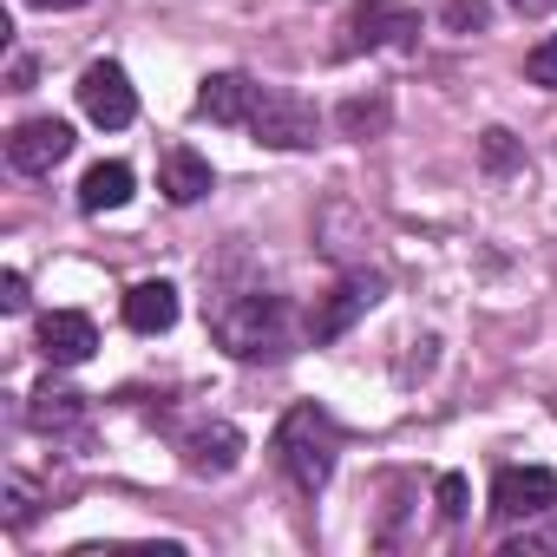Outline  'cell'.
<instances>
[{
  "mask_svg": "<svg viewBox=\"0 0 557 557\" xmlns=\"http://www.w3.org/2000/svg\"><path fill=\"white\" fill-rule=\"evenodd\" d=\"M210 335L230 361H283L296 348V309L269 289L210 302Z\"/></svg>",
  "mask_w": 557,
  "mask_h": 557,
  "instance_id": "cell-1",
  "label": "cell"
},
{
  "mask_svg": "<svg viewBox=\"0 0 557 557\" xmlns=\"http://www.w3.org/2000/svg\"><path fill=\"white\" fill-rule=\"evenodd\" d=\"M335 459H342V426L322 407H289L283 426H275V466H283V479L302 498H315L335 479Z\"/></svg>",
  "mask_w": 557,
  "mask_h": 557,
  "instance_id": "cell-2",
  "label": "cell"
},
{
  "mask_svg": "<svg viewBox=\"0 0 557 557\" xmlns=\"http://www.w3.org/2000/svg\"><path fill=\"white\" fill-rule=\"evenodd\" d=\"M381 47H420V14L400 8V0H355L335 53L355 60V53H381Z\"/></svg>",
  "mask_w": 557,
  "mask_h": 557,
  "instance_id": "cell-3",
  "label": "cell"
},
{
  "mask_svg": "<svg viewBox=\"0 0 557 557\" xmlns=\"http://www.w3.org/2000/svg\"><path fill=\"white\" fill-rule=\"evenodd\" d=\"M249 138L262 151H309L322 138V112L302 99V92H283V86H269L249 112Z\"/></svg>",
  "mask_w": 557,
  "mask_h": 557,
  "instance_id": "cell-4",
  "label": "cell"
},
{
  "mask_svg": "<svg viewBox=\"0 0 557 557\" xmlns=\"http://www.w3.org/2000/svg\"><path fill=\"white\" fill-rule=\"evenodd\" d=\"M557 511V472L550 466H505L492 479V518L498 524H531Z\"/></svg>",
  "mask_w": 557,
  "mask_h": 557,
  "instance_id": "cell-5",
  "label": "cell"
},
{
  "mask_svg": "<svg viewBox=\"0 0 557 557\" xmlns=\"http://www.w3.org/2000/svg\"><path fill=\"white\" fill-rule=\"evenodd\" d=\"M381 289H387V283H381L374 269H348L342 283H335V289L309 309V335H315V342H342V335H348V329H355L374 302H381Z\"/></svg>",
  "mask_w": 557,
  "mask_h": 557,
  "instance_id": "cell-6",
  "label": "cell"
},
{
  "mask_svg": "<svg viewBox=\"0 0 557 557\" xmlns=\"http://www.w3.org/2000/svg\"><path fill=\"white\" fill-rule=\"evenodd\" d=\"M79 106H86V119L106 125V132H125V125L138 119V92H132V79H125L119 60H92V66L79 73Z\"/></svg>",
  "mask_w": 557,
  "mask_h": 557,
  "instance_id": "cell-7",
  "label": "cell"
},
{
  "mask_svg": "<svg viewBox=\"0 0 557 557\" xmlns=\"http://www.w3.org/2000/svg\"><path fill=\"white\" fill-rule=\"evenodd\" d=\"M177 453H184V472H190V479H230L249 446H243V433H236L230 420H197V426L177 440Z\"/></svg>",
  "mask_w": 557,
  "mask_h": 557,
  "instance_id": "cell-8",
  "label": "cell"
},
{
  "mask_svg": "<svg viewBox=\"0 0 557 557\" xmlns=\"http://www.w3.org/2000/svg\"><path fill=\"white\" fill-rule=\"evenodd\" d=\"M73 158V125L66 119H27V125H14V138H8V164L21 171V177H47L53 164H66Z\"/></svg>",
  "mask_w": 557,
  "mask_h": 557,
  "instance_id": "cell-9",
  "label": "cell"
},
{
  "mask_svg": "<svg viewBox=\"0 0 557 557\" xmlns=\"http://www.w3.org/2000/svg\"><path fill=\"white\" fill-rule=\"evenodd\" d=\"M34 348L47 355V368H79V361H92L99 329H92V315H79V309H53V315H40Z\"/></svg>",
  "mask_w": 557,
  "mask_h": 557,
  "instance_id": "cell-10",
  "label": "cell"
},
{
  "mask_svg": "<svg viewBox=\"0 0 557 557\" xmlns=\"http://www.w3.org/2000/svg\"><path fill=\"white\" fill-rule=\"evenodd\" d=\"M256 99H262V86H256L249 73H210L203 92H197V112H203L210 125H249Z\"/></svg>",
  "mask_w": 557,
  "mask_h": 557,
  "instance_id": "cell-11",
  "label": "cell"
},
{
  "mask_svg": "<svg viewBox=\"0 0 557 557\" xmlns=\"http://www.w3.org/2000/svg\"><path fill=\"white\" fill-rule=\"evenodd\" d=\"M86 413H92L86 394L66 387V381H40V387L27 394V420H34V433H79Z\"/></svg>",
  "mask_w": 557,
  "mask_h": 557,
  "instance_id": "cell-12",
  "label": "cell"
},
{
  "mask_svg": "<svg viewBox=\"0 0 557 557\" xmlns=\"http://www.w3.org/2000/svg\"><path fill=\"white\" fill-rule=\"evenodd\" d=\"M210 158H197L190 145H171L164 158H158V190L171 197V203H197V197H210Z\"/></svg>",
  "mask_w": 557,
  "mask_h": 557,
  "instance_id": "cell-13",
  "label": "cell"
},
{
  "mask_svg": "<svg viewBox=\"0 0 557 557\" xmlns=\"http://www.w3.org/2000/svg\"><path fill=\"white\" fill-rule=\"evenodd\" d=\"M132 164H119V158H106V164H92L86 177H79V210L86 216H99V210H125L132 203Z\"/></svg>",
  "mask_w": 557,
  "mask_h": 557,
  "instance_id": "cell-14",
  "label": "cell"
},
{
  "mask_svg": "<svg viewBox=\"0 0 557 557\" xmlns=\"http://www.w3.org/2000/svg\"><path fill=\"white\" fill-rule=\"evenodd\" d=\"M171 322H177V289L171 283H138L125 296V329L132 335H164Z\"/></svg>",
  "mask_w": 557,
  "mask_h": 557,
  "instance_id": "cell-15",
  "label": "cell"
},
{
  "mask_svg": "<svg viewBox=\"0 0 557 557\" xmlns=\"http://www.w3.org/2000/svg\"><path fill=\"white\" fill-rule=\"evenodd\" d=\"M335 125H342V138H381L387 125H394V106H387V92H355V99H342L335 106Z\"/></svg>",
  "mask_w": 557,
  "mask_h": 557,
  "instance_id": "cell-16",
  "label": "cell"
},
{
  "mask_svg": "<svg viewBox=\"0 0 557 557\" xmlns=\"http://www.w3.org/2000/svg\"><path fill=\"white\" fill-rule=\"evenodd\" d=\"M479 158H485V171H492V177H511V171L524 164V145H518L505 125H492V132H479Z\"/></svg>",
  "mask_w": 557,
  "mask_h": 557,
  "instance_id": "cell-17",
  "label": "cell"
},
{
  "mask_svg": "<svg viewBox=\"0 0 557 557\" xmlns=\"http://www.w3.org/2000/svg\"><path fill=\"white\" fill-rule=\"evenodd\" d=\"M433 505H440L446 524H459V518L472 511V485H466V472H440V479H433Z\"/></svg>",
  "mask_w": 557,
  "mask_h": 557,
  "instance_id": "cell-18",
  "label": "cell"
},
{
  "mask_svg": "<svg viewBox=\"0 0 557 557\" xmlns=\"http://www.w3.org/2000/svg\"><path fill=\"white\" fill-rule=\"evenodd\" d=\"M524 79L544 86V92H557V34H544V40L524 53Z\"/></svg>",
  "mask_w": 557,
  "mask_h": 557,
  "instance_id": "cell-19",
  "label": "cell"
},
{
  "mask_svg": "<svg viewBox=\"0 0 557 557\" xmlns=\"http://www.w3.org/2000/svg\"><path fill=\"white\" fill-rule=\"evenodd\" d=\"M544 550H557V518H550V524L531 518L518 537H505V557H544Z\"/></svg>",
  "mask_w": 557,
  "mask_h": 557,
  "instance_id": "cell-20",
  "label": "cell"
},
{
  "mask_svg": "<svg viewBox=\"0 0 557 557\" xmlns=\"http://www.w3.org/2000/svg\"><path fill=\"white\" fill-rule=\"evenodd\" d=\"M34 511H40V498H34V485L14 472V479H8V524L21 531V524H34Z\"/></svg>",
  "mask_w": 557,
  "mask_h": 557,
  "instance_id": "cell-21",
  "label": "cell"
},
{
  "mask_svg": "<svg viewBox=\"0 0 557 557\" xmlns=\"http://www.w3.org/2000/svg\"><path fill=\"white\" fill-rule=\"evenodd\" d=\"M485 21H492L485 0H446V27H453V34H479Z\"/></svg>",
  "mask_w": 557,
  "mask_h": 557,
  "instance_id": "cell-22",
  "label": "cell"
},
{
  "mask_svg": "<svg viewBox=\"0 0 557 557\" xmlns=\"http://www.w3.org/2000/svg\"><path fill=\"white\" fill-rule=\"evenodd\" d=\"M0 309H8V315H21V309H27V275H21V269L0 275Z\"/></svg>",
  "mask_w": 557,
  "mask_h": 557,
  "instance_id": "cell-23",
  "label": "cell"
},
{
  "mask_svg": "<svg viewBox=\"0 0 557 557\" xmlns=\"http://www.w3.org/2000/svg\"><path fill=\"white\" fill-rule=\"evenodd\" d=\"M21 8H47V14H66V8H86V0H21Z\"/></svg>",
  "mask_w": 557,
  "mask_h": 557,
  "instance_id": "cell-24",
  "label": "cell"
},
{
  "mask_svg": "<svg viewBox=\"0 0 557 557\" xmlns=\"http://www.w3.org/2000/svg\"><path fill=\"white\" fill-rule=\"evenodd\" d=\"M518 14H557V0H511Z\"/></svg>",
  "mask_w": 557,
  "mask_h": 557,
  "instance_id": "cell-25",
  "label": "cell"
}]
</instances>
